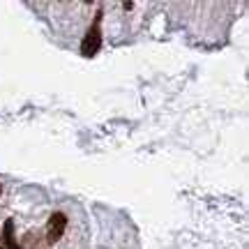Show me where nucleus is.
<instances>
[{
  "instance_id": "obj_3",
  "label": "nucleus",
  "mask_w": 249,
  "mask_h": 249,
  "mask_svg": "<svg viewBox=\"0 0 249 249\" xmlns=\"http://www.w3.org/2000/svg\"><path fill=\"white\" fill-rule=\"evenodd\" d=\"M5 242H7V249H18L17 240H14V222L12 219L5 222Z\"/></svg>"
},
{
  "instance_id": "obj_4",
  "label": "nucleus",
  "mask_w": 249,
  "mask_h": 249,
  "mask_svg": "<svg viewBox=\"0 0 249 249\" xmlns=\"http://www.w3.org/2000/svg\"><path fill=\"white\" fill-rule=\"evenodd\" d=\"M0 192H2V187H0Z\"/></svg>"
},
{
  "instance_id": "obj_1",
  "label": "nucleus",
  "mask_w": 249,
  "mask_h": 249,
  "mask_svg": "<svg viewBox=\"0 0 249 249\" xmlns=\"http://www.w3.org/2000/svg\"><path fill=\"white\" fill-rule=\"evenodd\" d=\"M99 21H102V14H97L95 23H92V26H90V30H88V35L83 37L81 53L86 55V58H92V55L99 51V46H102V30H99Z\"/></svg>"
},
{
  "instance_id": "obj_5",
  "label": "nucleus",
  "mask_w": 249,
  "mask_h": 249,
  "mask_svg": "<svg viewBox=\"0 0 249 249\" xmlns=\"http://www.w3.org/2000/svg\"><path fill=\"white\" fill-rule=\"evenodd\" d=\"M0 249H2V247H0Z\"/></svg>"
},
{
  "instance_id": "obj_2",
  "label": "nucleus",
  "mask_w": 249,
  "mask_h": 249,
  "mask_svg": "<svg viewBox=\"0 0 249 249\" xmlns=\"http://www.w3.org/2000/svg\"><path fill=\"white\" fill-rule=\"evenodd\" d=\"M65 226H67V217L62 213H53L51 214V219H49V242H58L62 238V233H65Z\"/></svg>"
}]
</instances>
